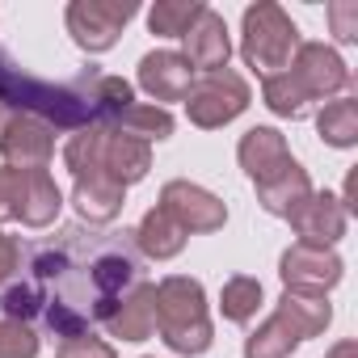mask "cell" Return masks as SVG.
<instances>
[{"label": "cell", "mask_w": 358, "mask_h": 358, "mask_svg": "<svg viewBox=\"0 0 358 358\" xmlns=\"http://www.w3.org/2000/svg\"><path fill=\"white\" fill-rule=\"evenodd\" d=\"M287 72H291V80L299 85V93H303L308 101L333 97V93H341V89L350 85L345 59H341L333 47H324V43H299Z\"/></svg>", "instance_id": "cell-8"}, {"label": "cell", "mask_w": 358, "mask_h": 358, "mask_svg": "<svg viewBox=\"0 0 358 358\" xmlns=\"http://www.w3.org/2000/svg\"><path fill=\"white\" fill-rule=\"evenodd\" d=\"M194 85V68L182 59V51H148L139 59V89L156 101H186Z\"/></svg>", "instance_id": "cell-14"}, {"label": "cell", "mask_w": 358, "mask_h": 358, "mask_svg": "<svg viewBox=\"0 0 358 358\" xmlns=\"http://www.w3.org/2000/svg\"><path fill=\"white\" fill-rule=\"evenodd\" d=\"M139 13L135 0H72L68 5V34L80 51H110L127 22Z\"/></svg>", "instance_id": "cell-7"}, {"label": "cell", "mask_w": 358, "mask_h": 358, "mask_svg": "<svg viewBox=\"0 0 358 358\" xmlns=\"http://www.w3.org/2000/svg\"><path fill=\"white\" fill-rule=\"evenodd\" d=\"M186 64L194 68V72H203V76H211V72H224L228 68V59H232V38H228V26H224V17L215 13V9H203V17L186 30Z\"/></svg>", "instance_id": "cell-13"}, {"label": "cell", "mask_w": 358, "mask_h": 358, "mask_svg": "<svg viewBox=\"0 0 358 358\" xmlns=\"http://www.w3.org/2000/svg\"><path fill=\"white\" fill-rule=\"evenodd\" d=\"M316 131H320V139L333 143V148H354V143H358V101H354V97L329 101V106L316 114Z\"/></svg>", "instance_id": "cell-23"}, {"label": "cell", "mask_w": 358, "mask_h": 358, "mask_svg": "<svg viewBox=\"0 0 358 358\" xmlns=\"http://www.w3.org/2000/svg\"><path fill=\"white\" fill-rule=\"evenodd\" d=\"M299 341H308L303 329L278 308L262 329H253V333L245 337V358H291Z\"/></svg>", "instance_id": "cell-19"}, {"label": "cell", "mask_w": 358, "mask_h": 358, "mask_svg": "<svg viewBox=\"0 0 358 358\" xmlns=\"http://www.w3.org/2000/svg\"><path fill=\"white\" fill-rule=\"evenodd\" d=\"M110 127H118V131H127V135H135V139L152 143V139H169V135H173V114H169L164 106L131 101V106H127Z\"/></svg>", "instance_id": "cell-21"}, {"label": "cell", "mask_w": 358, "mask_h": 358, "mask_svg": "<svg viewBox=\"0 0 358 358\" xmlns=\"http://www.w3.org/2000/svg\"><path fill=\"white\" fill-rule=\"evenodd\" d=\"M64 164L72 169V177L80 173H106L114 177L118 186H135L148 177L152 169V143L110 127V122H97V127H80L68 148H64Z\"/></svg>", "instance_id": "cell-2"}, {"label": "cell", "mask_w": 358, "mask_h": 358, "mask_svg": "<svg viewBox=\"0 0 358 358\" xmlns=\"http://www.w3.org/2000/svg\"><path fill=\"white\" fill-rule=\"evenodd\" d=\"M127 236L131 232H93L72 224L55 241L38 245L30 253V278L0 295L5 320H43L59 337H80L89 324H106L139 274Z\"/></svg>", "instance_id": "cell-1"}, {"label": "cell", "mask_w": 358, "mask_h": 358, "mask_svg": "<svg viewBox=\"0 0 358 358\" xmlns=\"http://www.w3.org/2000/svg\"><path fill=\"white\" fill-rule=\"evenodd\" d=\"M160 211H169L186 232H220L228 224V207L194 182H169L160 190Z\"/></svg>", "instance_id": "cell-10"}, {"label": "cell", "mask_w": 358, "mask_h": 358, "mask_svg": "<svg viewBox=\"0 0 358 358\" xmlns=\"http://www.w3.org/2000/svg\"><path fill=\"white\" fill-rule=\"evenodd\" d=\"M0 358H38V333L22 320H0Z\"/></svg>", "instance_id": "cell-27"}, {"label": "cell", "mask_w": 358, "mask_h": 358, "mask_svg": "<svg viewBox=\"0 0 358 358\" xmlns=\"http://www.w3.org/2000/svg\"><path fill=\"white\" fill-rule=\"evenodd\" d=\"M122 203H127V186H118L114 177L106 173H80L76 177V190H72V207L80 215V224H110L122 215Z\"/></svg>", "instance_id": "cell-15"}, {"label": "cell", "mask_w": 358, "mask_h": 358, "mask_svg": "<svg viewBox=\"0 0 358 358\" xmlns=\"http://www.w3.org/2000/svg\"><path fill=\"white\" fill-rule=\"evenodd\" d=\"M186 228L177 224L169 211H160V207H152L143 220H139V228L131 232V241H135V249L143 253V257H152V262H169V257H177L186 249Z\"/></svg>", "instance_id": "cell-18"}, {"label": "cell", "mask_w": 358, "mask_h": 358, "mask_svg": "<svg viewBox=\"0 0 358 358\" xmlns=\"http://www.w3.org/2000/svg\"><path fill=\"white\" fill-rule=\"evenodd\" d=\"M257 303H262V282H257V278L236 274V278H228V282H224L220 308H224V316H228V320L249 324V320L257 316Z\"/></svg>", "instance_id": "cell-25"}, {"label": "cell", "mask_w": 358, "mask_h": 358, "mask_svg": "<svg viewBox=\"0 0 358 358\" xmlns=\"http://www.w3.org/2000/svg\"><path fill=\"white\" fill-rule=\"evenodd\" d=\"M249 101H253V93H249L245 76H236V72L224 68V72H211V76H203V80L190 85V93H186V114H190L194 127L215 131V127L241 118V114L249 110Z\"/></svg>", "instance_id": "cell-6"}, {"label": "cell", "mask_w": 358, "mask_h": 358, "mask_svg": "<svg viewBox=\"0 0 358 358\" xmlns=\"http://www.w3.org/2000/svg\"><path fill=\"white\" fill-rule=\"evenodd\" d=\"M324 358H358V345H354V341H337Z\"/></svg>", "instance_id": "cell-31"}, {"label": "cell", "mask_w": 358, "mask_h": 358, "mask_svg": "<svg viewBox=\"0 0 358 358\" xmlns=\"http://www.w3.org/2000/svg\"><path fill=\"white\" fill-rule=\"evenodd\" d=\"M236 156H241V169L253 177V186L270 182V177H278V173L291 164L287 139H282L274 127H253V131H245V135H241Z\"/></svg>", "instance_id": "cell-16"}, {"label": "cell", "mask_w": 358, "mask_h": 358, "mask_svg": "<svg viewBox=\"0 0 358 358\" xmlns=\"http://www.w3.org/2000/svg\"><path fill=\"white\" fill-rule=\"evenodd\" d=\"M5 122H9V110H5V106H0V127H5Z\"/></svg>", "instance_id": "cell-32"}, {"label": "cell", "mask_w": 358, "mask_h": 358, "mask_svg": "<svg viewBox=\"0 0 358 358\" xmlns=\"http://www.w3.org/2000/svg\"><path fill=\"white\" fill-rule=\"evenodd\" d=\"M156 329L173 354H207L215 341L211 316H207V291L199 278L186 274H169L156 282Z\"/></svg>", "instance_id": "cell-3"}, {"label": "cell", "mask_w": 358, "mask_h": 358, "mask_svg": "<svg viewBox=\"0 0 358 358\" xmlns=\"http://www.w3.org/2000/svg\"><path fill=\"white\" fill-rule=\"evenodd\" d=\"M295 47H299V30H295V22L274 5V0H257V5L245 9L241 55H245V64H249L262 80L287 72Z\"/></svg>", "instance_id": "cell-4"}, {"label": "cell", "mask_w": 358, "mask_h": 358, "mask_svg": "<svg viewBox=\"0 0 358 358\" xmlns=\"http://www.w3.org/2000/svg\"><path fill=\"white\" fill-rule=\"evenodd\" d=\"M106 329L118 341H148L152 329H156V287L152 282H135L118 299V308L106 316Z\"/></svg>", "instance_id": "cell-17"}, {"label": "cell", "mask_w": 358, "mask_h": 358, "mask_svg": "<svg viewBox=\"0 0 358 358\" xmlns=\"http://www.w3.org/2000/svg\"><path fill=\"white\" fill-rule=\"evenodd\" d=\"M64 207V194L47 169H13L0 164V224L22 220L26 228L55 224Z\"/></svg>", "instance_id": "cell-5"}, {"label": "cell", "mask_w": 358, "mask_h": 358, "mask_svg": "<svg viewBox=\"0 0 358 358\" xmlns=\"http://www.w3.org/2000/svg\"><path fill=\"white\" fill-rule=\"evenodd\" d=\"M341 257L333 249H316V245H291L278 262V274L287 282V291H308V295H324L341 282Z\"/></svg>", "instance_id": "cell-9"}, {"label": "cell", "mask_w": 358, "mask_h": 358, "mask_svg": "<svg viewBox=\"0 0 358 358\" xmlns=\"http://www.w3.org/2000/svg\"><path fill=\"white\" fill-rule=\"evenodd\" d=\"M203 0H156L148 9V26L152 34H164V38H186V30L203 17Z\"/></svg>", "instance_id": "cell-22"}, {"label": "cell", "mask_w": 358, "mask_h": 358, "mask_svg": "<svg viewBox=\"0 0 358 358\" xmlns=\"http://www.w3.org/2000/svg\"><path fill=\"white\" fill-rule=\"evenodd\" d=\"M291 228L299 232V245H316V249H333L341 236H345V207H341V199H333V194H308L291 215Z\"/></svg>", "instance_id": "cell-12"}, {"label": "cell", "mask_w": 358, "mask_h": 358, "mask_svg": "<svg viewBox=\"0 0 358 358\" xmlns=\"http://www.w3.org/2000/svg\"><path fill=\"white\" fill-rule=\"evenodd\" d=\"M17 266H22V245H17V236L0 232V287L17 274Z\"/></svg>", "instance_id": "cell-30"}, {"label": "cell", "mask_w": 358, "mask_h": 358, "mask_svg": "<svg viewBox=\"0 0 358 358\" xmlns=\"http://www.w3.org/2000/svg\"><path fill=\"white\" fill-rule=\"evenodd\" d=\"M59 358H118V354H114L110 341H101L93 333H80V337H64Z\"/></svg>", "instance_id": "cell-28"}, {"label": "cell", "mask_w": 358, "mask_h": 358, "mask_svg": "<svg viewBox=\"0 0 358 358\" xmlns=\"http://www.w3.org/2000/svg\"><path fill=\"white\" fill-rule=\"evenodd\" d=\"M278 308H282V312H287L299 329H303V337L324 333V329H329V320H333L329 299H324V295H308V291H282Z\"/></svg>", "instance_id": "cell-24"}, {"label": "cell", "mask_w": 358, "mask_h": 358, "mask_svg": "<svg viewBox=\"0 0 358 358\" xmlns=\"http://www.w3.org/2000/svg\"><path fill=\"white\" fill-rule=\"evenodd\" d=\"M308 194H312V182H308V173L299 169V160H291L278 177H270V182L257 186V203H262L270 215H278V220H287Z\"/></svg>", "instance_id": "cell-20"}, {"label": "cell", "mask_w": 358, "mask_h": 358, "mask_svg": "<svg viewBox=\"0 0 358 358\" xmlns=\"http://www.w3.org/2000/svg\"><path fill=\"white\" fill-rule=\"evenodd\" d=\"M262 97H266V106H270L278 118H299V114L308 110V97H303L299 85L291 80V72H278V76L262 80Z\"/></svg>", "instance_id": "cell-26"}, {"label": "cell", "mask_w": 358, "mask_h": 358, "mask_svg": "<svg viewBox=\"0 0 358 358\" xmlns=\"http://www.w3.org/2000/svg\"><path fill=\"white\" fill-rule=\"evenodd\" d=\"M0 152L13 169H47L55 152V127L30 114H9V122L0 127Z\"/></svg>", "instance_id": "cell-11"}, {"label": "cell", "mask_w": 358, "mask_h": 358, "mask_svg": "<svg viewBox=\"0 0 358 358\" xmlns=\"http://www.w3.org/2000/svg\"><path fill=\"white\" fill-rule=\"evenodd\" d=\"M329 22H333V34L341 43H354L358 38V5H329Z\"/></svg>", "instance_id": "cell-29"}]
</instances>
